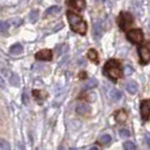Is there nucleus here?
Here are the masks:
<instances>
[{
  "mask_svg": "<svg viewBox=\"0 0 150 150\" xmlns=\"http://www.w3.org/2000/svg\"><path fill=\"white\" fill-rule=\"evenodd\" d=\"M67 18L68 22L70 24V27L71 30L78 33V34H81V35H85L86 32H87V24L83 21V18L79 15H77L72 11H67Z\"/></svg>",
  "mask_w": 150,
  "mask_h": 150,
  "instance_id": "1",
  "label": "nucleus"
},
{
  "mask_svg": "<svg viewBox=\"0 0 150 150\" xmlns=\"http://www.w3.org/2000/svg\"><path fill=\"white\" fill-rule=\"evenodd\" d=\"M104 74H105L111 80L116 81L122 75V68L119 61L114 60H108L104 66Z\"/></svg>",
  "mask_w": 150,
  "mask_h": 150,
  "instance_id": "2",
  "label": "nucleus"
},
{
  "mask_svg": "<svg viewBox=\"0 0 150 150\" xmlns=\"http://www.w3.org/2000/svg\"><path fill=\"white\" fill-rule=\"evenodd\" d=\"M133 23V17L130 13H125V11H122L120 13L119 16V19H117V24L120 26V28L122 30H127L129 26H131Z\"/></svg>",
  "mask_w": 150,
  "mask_h": 150,
  "instance_id": "3",
  "label": "nucleus"
},
{
  "mask_svg": "<svg viewBox=\"0 0 150 150\" xmlns=\"http://www.w3.org/2000/svg\"><path fill=\"white\" fill-rule=\"evenodd\" d=\"M127 38L128 40L133 43V44H141L143 42V33L140 28H134V30H130L127 33Z\"/></svg>",
  "mask_w": 150,
  "mask_h": 150,
  "instance_id": "4",
  "label": "nucleus"
},
{
  "mask_svg": "<svg viewBox=\"0 0 150 150\" xmlns=\"http://www.w3.org/2000/svg\"><path fill=\"white\" fill-rule=\"evenodd\" d=\"M140 113L143 121H148L150 117V99H144L140 105Z\"/></svg>",
  "mask_w": 150,
  "mask_h": 150,
  "instance_id": "5",
  "label": "nucleus"
},
{
  "mask_svg": "<svg viewBox=\"0 0 150 150\" xmlns=\"http://www.w3.org/2000/svg\"><path fill=\"white\" fill-rule=\"evenodd\" d=\"M139 58H140V62L142 64H147L150 62V49H148L147 46H140L139 50Z\"/></svg>",
  "mask_w": 150,
  "mask_h": 150,
  "instance_id": "6",
  "label": "nucleus"
},
{
  "mask_svg": "<svg viewBox=\"0 0 150 150\" xmlns=\"http://www.w3.org/2000/svg\"><path fill=\"white\" fill-rule=\"evenodd\" d=\"M35 58L38 60L41 61H50L52 59V51L49 50V49H44V50H41L35 54Z\"/></svg>",
  "mask_w": 150,
  "mask_h": 150,
  "instance_id": "7",
  "label": "nucleus"
},
{
  "mask_svg": "<svg viewBox=\"0 0 150 150\" xmlns=\"http://www.w3.org/2000/svg\"><path fill=\"white\" fill-rule=\"evenodd\" d=\"M68 2H69L68 5L71 6L76 10H83L86 7V1L85 0H69Z\"/></svg>",
  "mask_w": 150,
  "mask_h": 150,
  "instance_id": "8",
  "label": "nucleus"
},
{
  "mask_svg": "<svg viewBox=\"0 0 150 150\" xmlns=\"http://www.w3.org/2000/svg\"><path fill=\"white\" fill-rule=\"evenodd\" d=\"M90 112V107L88 104L86 103H79L78 105L76 106V113L79 115H86Z\"/></svg>",
  "mask_w": 150,
  "mask_h": 150,
  "instance_id": "9",
  "label": "nucleus"
},
{
  "mask_svg": "<svg viewBox=\"0 0 150 150\" xmlns=\"http://www.w3.org/2000/svg\"><path fill=\"white\" fill-rule=\"evenodd\" d=\"M93 35H94V38H95L96 41H98L99 38H102V35H103V27H102V25H100L99 23H96V24L94 25Z\"/></svg>",
  "mask_w": 150,
  "mask_h": 150,
  "instance_id": "10",
  "label": "nucleus"
},
{
  "mask_svg": "<svg viewBox=\"0 0 150 150\" xmlns=\"http://www.w3.org/2000/svg\"><path fill=\"white\" fill-rule=\"evenodd\" d=\"M125 89L128 90L130 94H132V95H134L138 93V83H135V81H132V80H130L128 83H125Z\"/></svg>",
  "mask_w": 150,
  "mask_h": 150,
  "instance_id": "11",
  "label": "nucleus"
},
{
  "mask_svg": "<svg viewBox=\"0 0 150 150\" xmlns=\"http://www.w3.org/2000/svg\"><path fill=\"white\" fill-rule=\"evenodd\" d=\"M108 96H110V98L112 99L113 102H117V100H120L121 98H122V93H121L120 90L113 88V89H111V91L108 93Z\"/></svg>",
  "mask_w": 150,
  "mask_h": 150,
  "instance_id": "12",
  "label": "nucleus"
},
{
  "mask_svg": "<svg viewBox=\"0 0 150 150\" xmlns=\"http://www.w3.org/2000/svg\"><path fill=\"white\" fill-rule=\"evenodd\" d=\"M9 52L11 53V54H14V55H18V54H21V53L23 52L22 44L16 43V44L11 45V46H10V49H9Z\"/></svg>",
  "mask_w": 150,
  "mask_h": 150,
  "instance_id": "13",
  "label": "nucleus"
},
{
  "mask_svg": "<svg viewBox=\"0 0 150 150\" xmlns=\"http://www.w3.org/2000/svg\"><path fill=\"white\" fill-rule=\"evenodd\" d=\"M87 57L89 58L90 61H93L94 63H98V53L96 52V50L94 49H90L88 53H87Z\"/></svg>",
  "mask_w": 150,
  "mask_h": 150,
  "instance_id": "14",
  "label": "nucleus"
},
{
  "mask_svg": "<svg viewBox=\"0 0 150 150\" xmlns=\"http://www.w3.org/2000/svg\"><path fill=\"white\" fill-rule=\"evenodd\" d=\"M115 117H116V120H117V122H121V123H123L124 121L127 120L128 115H127V113H125V111L121 110V111H119V112H116V115H115Z\"/></svg>",
  "mask_w": 150,
  "mask_h": 150,
  "instance_id": "15",
  "label": "nucleus"
},
{
  "mask_svg": "<svg viewBox=\"0 0 150 150\" xmlns=\"http://www.w3.org/2000/svg\"><path fill=\"white\" fill-rule=\"evenodd\" d=\"M33 95H34V97L36 98V99H38L40 103L46 98V94L43 93V91H41V90H33Z\"/></svg>",
  "mask_w": 150,
  "mask_h": 150,
  "instance_id": "16",
  "label": "nucleus"
},
{
  "mask_svg": "<svg viewBox=\"0 0 150 150\" xmlns=\"http://www.w3.org/2000/svg\"><path fill=\"white\" fill-rule=\"evenodd\" d=\"M111 141H112V137H111L110 134H103L100 138H99V142L102 143V144H104V146L110 144Z\"/></svg>",
  "mask_w": 150,
  "mask_h": 150,
  "instance_id": "17",
  "label": "nucleus"
},
{
  "mask_svg": "<svg viewBox=\"0 0 150 150\" xmlns=\"http://www.w3.org/2000/svg\"><path fill=\"white\" fill-rule=\"evenodd\" d=\"M97 80H95V79H90L88 83H85V86H83V90H89L91 88H95L96 86H97Z\"/></svg>",
  "mask_w": 150,
  "mask_h": 150,
  "instance_id": "18",
  "label": "nucleus"
},
{
  "mask_svg": "<svg viewBox=\"0 0 150 150\" xmlns=\"http://www.w3.org/2000/svg\"><path fill=\"white\" fill-rule=\"evenodd\" d=\"M123 147L125 150H137V147L132 141H125L123 143Z\"/></svg>",
  "mask_w": 150,
  "mask_h": 150,
  "instance_id": "19",
  "label": "nucleus"
},
{
  "mask_svg": "<svg viewBox=\"0 0 150 150\" xmlns=\"http://www.w3.org/2000/svg\"><path fill=\"white\" fill-rule=\"evenodd\" d=\"M28 17H30V22L35 23L36 21H38V10H33V11H30Z\"/></svg>",
  "mask_w": 150,
  "mask_h": 150,
  "instance_id": "20",
  "label": "nucleus"
},
{
  "mask_svg": "<svg viewBox=\"0 0 150 150\" xmlns=\"http://www.w3.org/2000/svg\"><path fill=\"white\" fill-rule=\"evenodd\" d=\"M0 150H10L9 143L6 140H4V139L0 140Z\"/></svg>",
  "mask_w": 150,
  "mask_h": 150,
  "instance_id": "21",
  "label": "nucleus"
},
{
  "mask_svg": "<svg viewBox=\"0 0 150 150\" xmlns=\"http://www.w3.org/2000/svg\"><path fill=\"white\" fill-rule=\"evenodd\" d=\"M58 11H60V7H58V6H52V7H50L45 11V14H46V15H51V14L58 13Z\"/></svg>",
  "mask_w": 150,
  "mask_h": 150,
  "instance_id": "22",
  "label": "nucleus"
},
{
  "mask_svg": "<svg viewBox=\"0 0 150 150\" xmlns=\"http://www.w3.org/2000/svg\"><path fill=\"white\" fill-rule=\"evenodd\" d=\"M9 30V23L8 22H1L0 24V30L2 34H5L7 30Z\"/></svg>",
  "mask_w": 150,
  "mask_h": 150,
  "instance_id": "23",
  "label": "nucleus"
},
{
  "mask_svg": "<svg viewBox=\"0 0 150 150\" xmlns=\"http://www.w3.org/2000/svg\"><path fill=\"white\" fill-rule=\"evenodd\" d=\"M9 81H10V83H11L13 86H17V85L19 83V77H18L17 75H13L11 77H10Z\"/></svg>",
  "mask_w": 150,
  "mask_h": 150,
  "instance_id": "24",
  "label": "nucleus"
},
{
  "mask_svg": "<svg viewBox=\"0 0 150 150\" xmlns=\"http://www.w3.org/2000/svg\"><path fill=\"white\" fill-rule=\"evenodd\" d=\"M119 133H120L121 138H123V139H127V138H129V137H130V132H129L127 129H121Z\"/></svg>",
  "mask_w": 150,
  "mask_h": 150,
  "instance_id": "25",
  "label": "nucleus"
},
{
  "mask_svg": "<svg viewBox=\"0 0 150 150\" xmlns=\"http://www.w3.org/2000/svg\"><path fill=\"white\" fill-rule=\"evenodd\" d=\"M124 74L128 76L130 75V74H132V69L130 67H125V69H124Z\"/></svg>",
  "mask_w": 150,
  "mask_h": 150,
  "instance_id": "26",
  "label": "nucleus"
},
{
  "mask_svg": "<svg viewBox=\"0 0 150 150\" xmlns=\"http://www.w3.org/2000/svg\"><path fill=\"white\" fill-rule=\"evenodd\" d=\"M14 21H15V22H14V25H15V26H18V25H21V24H22V22H23L21 18H15Z\"/></svg>",
  "mask_w": 150,
  "mask_h": 150,
  "instance_id": "27",
  "label": "nucleus"
},
{
  "mask_svg": "<svg viewBox=\"0 0 150 150\" xmlns=\"http://www.w3.org/2000/svg\"><path fill=\"white\" fill-rule=\"evenodd\" d=\"M146 140H147V143H148V146H149V148H150V134L149 133L146 134Z\"/></svg>",
  "mask_w": 150,
  "mask_h": 150,
  "instance_id": "28",
  "label": "nucleus"
},
{
  "mask_svg": "<svg viewBox=\"0 0 150 150\" xmlns=\"http://www.w3.org/2000/svg\"><path fill=\"white\" fill-rule=\"evenodd\" d=\"M89 150H99V149H98L97 147H91V148H90Z\"/></svg>",
  "mask_w": 150,
  "mask_h": 150,
  "instance_id": "29",
  "label": "nucleus"
},
{
  "mask_svg": "<svg viewBox=\"0 0 150 150\" xmlns=\"http://www.w3.org/2000/svg\"><path fill=\"white\" fill-rule=\"evenodd\" d=\"M97 1H99V2H105L106 0H97Z\"/></svg>",
  "mask_w": 150,
  "mask_h": 150,
  "instance_id": "30",
  "label": "nucleus"
},
{
  "mask_svg": "<svg viewBox=\"0 0 150 150\" xmlns=\"http://www.w3.org/2000/svg\"><path fill=\"white\" fill-rule=\"evenodd\" d=\"M59 150H64V148H63V147H60V148H59Z\"/></svg>",
  "mask_w": 150,
  "mask_h": 150,
  "instance_id": "31",
  "label": "nucleus"
},
{
  "mask_svg": "<svg viewBox=\"0 0 150 150\" xmlns=\"http://www.w3.org/2000/svg\"><path fill=\"white\" fill-rule=\"evenodd\" d=\"M70 150H77V149H75V148H71Z\"/></svg>",
  "mask_w": 150,
  "mask_h": 150,
  "instance_id": "32",
  "label": "nucleus"
},
{
  "mask_svg": "<svg viewBox=\"0 0 150 150\" xmlns=\"http://www.w3.org/2000/svg\"><path fill=\"white\" fill-rule=\"evenodd\" d=\"M149 26H150V24H149Z\"/></svg>",
  "mask_w": 150,
  "mask_h": 150,
  "instance_id": "33",
  "label": "nucleus"
}]
</instances>
